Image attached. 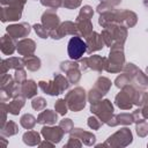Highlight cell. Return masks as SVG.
Here are the masks:
<instances>
[{
  "label": "cell",
  "instance_id": "6da1fadb",
  "mask_svg": "<svg viewBox=\"0 0 148 148\" xmlns=\"http://www.w3.org/2000/svg\"><path fill=\"white\" fill-rule=\"evenodd\" d=\"M86 51H87V43L82 38L75 36L69 39L67 45V52L71 59L73 60L80 59L86 53Z\"/></svg>",
  "mask_w": 148,
  "mask_h": 148
}]
</instances>
